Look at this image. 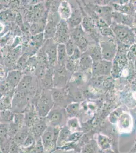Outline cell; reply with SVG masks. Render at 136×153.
I'll return each mask as SVG.
<instances>
[{
    "mask_svg": "<svg viewBox=\"0 0 136 153\" xmlns=\"http://www.w3.org/2000/svg\"><path fill=\"white\" fill-rule=\"evenodd\" d=\"M110 27L118 42L129 47L136 43V33L133 28L114 22Z\"/></svg>",
    "mask_w": 136,
    "mask_h": 153,
    "instance_id": "obj_1",
    "label": "cell"
},
{
    "mask_svg": "<svg viewBox=\"0 0 136 153\" xmlns=\"http://www.w3.org/2000/svg\"><path fill=\"white\" fill-rule=\"evenodd\" d=\"M102 50L103 59L107 61H113L118 51V45L115 37L102 36L99 40Z\"/></svg>",
    "mask_w": 136,
    "mask_h": 153,
    "instance_id": "obj_2",
    "label": "cell"
},
{
    "mask_svg": "<svg viewBox=\"0 0 136 153\" xmlns=\"http://www.w3.org/2000/svg\"><path fill=\"white\" fill-rule=\"evenodd\" d=\"M67 113L65 109L55 104L48 113L44 120L48 126L61 127L67 124Z\"/></svg>",
    "mask_w": 136,
    "mask_h": 153,
    "instance_id": "obj_3",
    "label": "cell"
},
{
    "mask_svg": "<svg viewBox=\"0 0 136 153\" xmlns=\"http://www.w3.org/2000/svg\"><path fill=\"white\" fill-rule=\"evenodd\" d=\"M60 127L48 126L41 137L42 143L45 152H50L57 146V143L60 132Z\"/></svg>",
    "mask_w": 136,
    "mask_h": 153,
    "instance_id": "obj_4",
    "label": "cell"
},
{
    "mask_svg": "<svg viewBox=\"0 0 136 153\" xmlns=\"http://www.w3.org/2000/svg\"><path fill=\"white\" fill-rule=\"evenodd\" d=\"M51 94L47 89L43 90L37 101L36 110L40 118H45L54 106Z\"/></svg>",
    "mask_w": 136,
    "mask_h": 153,
    "instance_id": "obj_5",
    "label": "cell"
},
{
    "mask_svg": "<svg viewBox=\"0 0 136 153\" xmlns=\"http://www.w3.org/2000/svg\"><path fill=\"white\" fill-rule=\"evenodd\" d=\"M70 38L74 42L81 52H86L88 49V41L86 38L85 31L81 26L70 30Z\"/></svg>",
    "mask_w": 136,
    "mask_h": 153,
    "instance_id": "obj_6",
    "label": "cell"
},
{
    "mask_svg": "<svg viewBox=\"0 0 136 153\" xmlns=\"http://www.w3.org/2000/svg\"><path fill=\"white\" fill-rule=\"evenodd\" d=\"M53 39L57 45L65 44L70 39V29L67 21L60 19L57 25V31Z\"/></svg>",
    "mask_w": 136,
    "mask_h": 153,
    "instance_id": "obj_7",
    "label": "cell"
},
{
    "mask_svg": "<svg viewBox=\"0 0 136 153\" xmlns=\"http://www.w3.org/2000/svg\"><path fill=\"white\" fill-rule=\"evenodd\" d=\"M57 44L54 41V39L46 40L44 50L48 60V64L51 68H55L57 64Z\"/></svg>",
    "mask_w": 136,
    "mask_h": 153,
    "instance_id": "obj_8",
    "label": "cell"
},
{
    "mask_svg": "<svg viewBox=\"0 0 136 153\" xmlns=\"http://www.w3.org/2000/svg\"><path fill=\"white\" fill-rule=\"evenodd\" d=\"M93 72L96 76H109L112 71V62L104 59L93 62Z\"/></svg>",
    "mask_w": 136,
    "mask_h": 153,
    "instance_id": "obj_9",
    "label": "cell"
},
{
    "mask_svg": "<svg viewBox=\"0 0 136 153\" xmlns=\"http://www.w3.org/2000/svg\"><path fill=\"white\" fill-rule=\"evenodd\" d=\"M112 22L117 24L123 25L134 29V16L124 14L116 11H113L112 14Z\"/></svg>",
    "mask_w": 136,
    "mask_h": 153,
    "instance_id": "obj_10",
    "label": "cell"
},
{
    "mask_svg": "<svg viewBox=\"0 0 136 153\" xmlns=\"http://www.w3.org/2000/svg\"><path fill=\"white\" fill-rule=\"evenodd\" d=\"M94 11L100 18L110 26L112 23V14L113 8L109 6H94Z\"/></svg>",
    "mask_w": 136,
    "mask_h": 153,
    "instance_id": "obj_11",
    "label": "cell"
},
{
    "mask_svg": "<svg viewBox=\"0 0 136 153\" xmlns=\"http://www.w3.org/2000/svg\"><path fill=\"white\" fill-rule=\"evenodd\" d=\"M133 126L132 118L129 113L124 112L119 117L118 120V127L121 132H129Z\"/></svg>",
    "mask_w": 136,
    "mask_h": 153,
    "instance_id": "obj_12",
    "label": "cell"
},
{
    "mask_svg": "<svg viewBox=\"0 0 136 153\" xmlns=\"http://www.w3.org/2000/svg\"><path fill=\"white\" fill-rule=\"evenodd\" d=\"M82 24V26L85 30V31L90 33L91 36L95 39L96 42H99L100 37H99V35L96 28L95 23L92 19L88 16H85L83 18Z\"/></svg>",
    "mask_w": 136,
    "mask_h": 153,
    "instance_id": "obj_13",
    "label": "cell"
},
{
    "mask_svg": "<svg viewBox=\"0 0 136 153\" xmlns=\"http://www.w3.org/2000/svg\"><path fill=\"white\" fill-rule=\"evenodd\" d=\"M44 7L42 4L35 6L33 8L27 13V18L32 23H37L39 21L45 13Z\"/></svg>",
    "mask_w": 136,
    "mask_h": 153,
    "instance_id": "obj_14",
    "label": "cell"
},
{
    "mask_svg": "<svg viewBox=\"0 0 136 153\" xmlns=\"http://www.w3.org/2000/svg\"><path fill=\"white\" fill-rule=\"evenodd\" d=\"M24 117L26 127H29V128L40 120L38 112L34 106L29 107V108L26 110Z\"/></svg>",
    "mask_w": 136,
    "mask_h": 153,
    "instance_id": "obj_15",
    "label": "cell"
},
{
    "mask_svg": "<svg viewBox=\"0 0 136 153\" xmlns=\"http://www.w3.org/2000/svg\"><path fill=\"white\" fill-rule=\"evenodd\" d=\"M112 7L114 8V10L121 12L124 14L135 16L136 12V6L132 2H128L124 4H118L113 3Z\"/></svg>",
    "mask_w": 136,
    "mask_h": 153,
    "instance_id": "obj_16",
    "label": "cell"
},
{
    "mask_svg": "<svg viewBox=\"0 0 136 153\" xmlns=\"http://www.w3.org/2000/svg\"><path fill=\"white\" fill-rule=\"evenodd\" d=\"M23 76V73L18 70L9 71L6 78L7 85L11 88L16 87L18 85Z\"/></svg>",
    "mask_w": 136,
    "mask_h": 153,
    "instance_id": "obj_17",
    "label": "cell"
},
{
    "mask_svg": "<svg viewBox=\"0 0 136 153\" xmlns=\"http://www.w3.org/2000/svg\"><path fill=\"white\" fill-rule=\"evenodd\" d=\"M48 127L45 120H39L29 128V133L34 137L35 139L41 138L42 134Z\"/></svg>",
    "mask_w": 136,
    "mask_h": 153,
    "instance_id": "obj_18",
    "label": "cell"
},
{
    "mask_svg": "<svg viewBox=\"0 0 136 153\" xmlns=\"http://www.w3.org/2000/svg\"><path fill=\"white\" fill-rule=\"evenodd\" d=\"M82 13L81 10L78 8H76L72 10L70 18L67 22L69 28L71 30L79 26V25L82 22Z\"/></svg>",
    "mask_w": 136,
    "mask_h": 153,
    "instance_id": "obj_19",
    "label": "cell"
},
{
    "mask_svg": "<svg viewBox=\"0 0 136 153\" xmlns=\"http://www.w3.org/2000/svg\"><path fill=\"white\" fill-rule=\"evenodd\" d=\"M86 53L90 56L93 62H98L103 59L102 50L99 42H96L88 47Z\"/></svg>",
    "mask_w": 136,
    "mask_h": 153,
    "instance_id": "obj_20",
    "label": "cell"
},
{
    "mask_svg": "<svg viewBox=\"0 0 136 153\" xmlns=\"http://www.w3.org/2000/svg\"><path fill=\"white\" fill-rule=\"evenodd\" d=\"M68 96L67 93L62 89L55 88L52 91V97L55 104L63 107V105L66 102Z\"/></svg>",
    "mask_w": 136,
    "mask_h": 153,
    "instance_id": "obj_21",
    "label": "cell"
},
{
    "mask_svg": "<svg viewBox=\"0 0 136 153\" xmlns=\"http://www.w3.org/2000/svg\"><path fill=\"white\" fill-rule=\"evenodd\" d=\"M32 78L29 76H24L17 86L18 92L26 96L31 88Z\"/></svg>",
    "mask_w": 136,
    "mask_h": 153,
    "instance_id": "obj_22",
    "label": "cell"
},
{
    "mask_svg": "<svg viewBox=\"0 0 136 153\" xmlns=\"http://www.w3.org/2000/svg\"><path fill=\"white\" fill-rule=\"evenodd\" d=\"M57 12L61 19L67 21L71 16L72 10L69 2L62 1L60 3Z\"/></svg>",
    "mask_w": 136,
    "mask_h": 153,
    "instance_id": "obj_23",
    "label": "cell"
},
{
    "mask_svg": "<svg viewBox=\"0 0 136 153\" xmlns=\"http://www.w3.org/2000/svg\"><path fill=\"white\" fill-rule=\"evenodd\" d=\"M71 131L67 126H63L60 129L59 137L57 143V146H62L65 143H68L69 136L71 134Z\"/></svg>",
    "mask_w": 136,
    "mask_h": 153,
    "instance_id": "obj_24",
    "label": "cell"
},
{
    "mask_svg": "<svg viewBox=\"0 0 136 153\" xmlns=\"http://www.w3.org/2000/svg\"><path fill=\"white\" fill-rule=\"evenodd\" d=\"M57 64L65 65L68 56L65 44H58L57 47Z\"/></svg>",
    "mask_w": 136,
    "mask_h": 153,
    "instance_id": "obj_25",
    "label": "cell"
},
{
    "mask_svg": "<svg viewBox=\"0 0 136 153\" xmlns=\"http://www.w3.org/2000/svg\"><path fill=\"white\" fill-rule=\"evenodd\" d=\"M93 60L88 54H87L86 52L82 54L79 63V67L81 70L85 71L90 69V68L93 67Z\"/></svg>",
    "mask_w": 136,
    "mask_h": 153,
    "instance_id": "obj_26",
    "label": "cell"
},
{
    "mask_svg": "<svg viewBox=\"0 0 136 153\" xmlns=\"http://www.w3.org/2000/svg\"><path fill=\"white\" fill-rule=\"evenodd\" d=\"M29 133V129L27 128V127H24L19 130L14 138L12 139L21 147Z\"/></svg>",
    "mask_w": 136,
    "mask_h": 153,
    "instance_id": "obj_27",
    "label": "cell"
},
{
    "mask_svg": "<svg viewBox=\"0 0 136 153\" xmlns=\"http://www.w3.org/2000/svg\"><path fill=\"white\" fill-rule=\"evenodd\" d=\"M14 113L10 110H3L1 111V123L10 124L13 121Z\"/></svg>",
    "mask_w": 136,
    "mask_h": 153,
    "instance_id": "obj_28",
    "label": "cell"
},
{
    "mask_svg": "<svg viewBox=\"0 0 136 153\" xmlns=\"http://www.w3.org/2000/svg\"><path fill=\"white\" fill-rule=\"evenodd\" d=\"M79 60H74L70 57H68L65 63V67L69 72H74L77 70L79 65Z\"/></svg>",
    "mask_w": 136,
    "mask_h": 153,
    "instance_id": "obj_29",
    "label": "cell"
},
{
    "mask_svg": "<svg viewBox=\"0 0 136 153\" xmlns=\"http://www.w3.org/2000/svg\"><path fill=\"white\" fill-rule=\"evenodd\" d=\"M67 126L71 131H78V129L80 128V124L78 119L76 117H71L67 122Z\"/></svg>",
    "mask_w": 136,
    "mask_h": 153,
    "instance_id": "obj_30",
    "label": "cell"
},
{
    "mask_svg": "<svg viewBox=\"0 0 136 153\" xmlns=\"http://www.w3.org/2000/svg\"><path fill=\"white\" fill-rule=\"evenodd\" d=\"M79 108V103H73V104L68 105L65 107V111H66V113L68 115H69V116L74 115L77 113Z\"/></svg>",
    "mask_w": 136,
    "mask_h": 153,
    "instance_id": "obj_31",
    "label": "cell"
},
{
    "mask_svg": "<svg viewBox=\"0 0 136 153\" xmlns=\"http://www.w3.org/2000/svg\"><path fill=\"white\" fill-rule=\"evenodd\" d=\"M65 45L68 56L71 57L72 56L74 51L75 50V49L77 47L76 46L75 44L74 43V42L71 39V38L68 40V42Z\"/></svg>",
    "mask_w": 136,
    "mask_h": 153,
    "instance_id": "obj_32",
    "label": "cell"
},
{
    "mask_svg": "<svg viewBox=\"0 0 136 153\" xmlns=\"http://www.w3.org/2000/svg\"><path fill=\"white\" fill-rule=\"evenodd\" d=\"M128 60L133 61L136 60V42L129 48L127 53Z\"/></svg>",
    "mask_w": 136,
    "mask_h": 153,
    "instance_id": "obj_33",
    "label": "cell"
},
{
    "mask_svg": "<svg viewBox=\"0 0 136 153\" xmlns=\"http://www.w3.org/2000/svg\"><path fill=\"white\" fill-rule=\"evenodd\" d=\"M21 152V147L12 139L10 146L9 153H20Z\"/></svg>",
    "mask_w": 136,
    "mask_h": 153,
    "instance_id": "obj_34",
    "label": "cell"
},
{
    "mask_svg": "<svg viewBox=\"0 0 136 153\" xmlns=\"http://www.w3.org/2000/svg\"><path fill=\"white\" fill-rule=\"evenodd\" d=\"M83 135V132L82 131H75L74 132H72L69 136V138L68 140V142H74L78 140Z\"/></svg>",
    "mask_w": 136,
    "mask_h": 153,
    "instance_id": "obj_35",
    "label": "cell"
},
{
    "mask_svg": "<svg viewBox=\"0 0 136 153\" xmlns=\"http://www.w3.org/2000/svg\"><path fill=\"white\" fill-rule=\"evenodd\" d=\"M11 103L9 97H4L1 101V109L3 110L9 109L10 107Z\"/></svg>",
    "mask_w": 136,
    "mask_h": 153,
    "instance_id": "obj_36",
    "label": "cell"
},
{
    "mask_svg": "<svg viewBox=\"0 0 136 153\" xmlns=\"http://www.w3.org/2000/svg\"><path fill=\"white\" fill-rule=\"evenodd\" d=\"M9 124L6 123H1V137L8 136Z\"/></svg>",
    "mask_w": 136,
    "mask_h": 153,
    "instance_id": "obj_37",
    "label": "cell"
},
{
    "mask_svg": "<svg viewBox=\"0 0 136 153\" xmlns=\"http://www.w3.org/2000/svg\"><path fill=\"white\" fill-rule=\"evenodd\" d=\"M94 151L95 150L93 144L90 142L83 148L81 153H93Z\"/></svg>",
    "mask_w": 136,
    "mask_h": 153,
    "instance_id": "obj_38",
    "label": "cell"
},
{
    "mask_svg": "<svg viewBox=\"0 0 136 153\" xmlns=\"http://www.w3.org/2000/svg\"><path fill=\"white\" fill-rule=\"evenodd\" d=\"M81 56H82V55H81V51L77 47L75 49V50L74 51L72 56L70 57L72 58L73 59H74V60H79L80 59Z\"/></svg>",
    "mask_w": 136,
    "mask_h": 153,
    "instance_id": "obj_39",
    "label": "cell"
},
{
    "mask_svg": "<svg viewBox=\"0 0 136 153\" xmlns=\"http://www.w3.org/2000/svg\"><path fill=\"white\" fill-rule=\"evenodd\" d=\"M26 60H27V54H24L23 57H21L19 59L18 62L17 63L18 66H20V67H23L24 65V64L26 63Z\"/></svg>",
    "mask_w": 136,
    "mask_h": 153,
    "instance_id": "obj_40",
    "label": "cell"
},
{
    "mask_svg": "<svg viewBox=\"0 0 136 153\" xmlns=\"http://www.w3.org/2000/svg\"><path fill=\"white\" fill-rule=\"evenodd\" d=\"M134 66L135 71L136 72V60H135L134 63Z\"/></svg>",
    "mask_w": 136,
    "mask_h": 153,
    "instance_id": "obj_41",
    "label": "cell"
},
{
    "mask_svg": "<svg viewBox=\"0 0 136 153\" xmlns=\"http://www.w3.org/2000/svg\"><path fill=\"white\" fill-rule=\"evenodd\" d=\"M73 153L72 152H65V153Z\"/></svg>",
    "mask_w": 136,
    "mask_h": 153,
    "instance_id": "obj_42",
    "label": "cell"
}]
</instances>
